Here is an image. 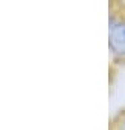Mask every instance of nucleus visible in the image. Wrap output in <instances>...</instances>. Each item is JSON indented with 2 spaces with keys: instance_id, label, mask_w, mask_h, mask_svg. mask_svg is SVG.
Here are the masks:
<instances>
[{
  "instance_id": "nucleus-1",
  "label": "nucleus",
  "mask_w": 125,
  "mask_h": 130,
  "mask_svg": "<svg viewBox=\"0 0 125 130\" xmlns=\"http://www.w3.org/2000/svg\"><path fill=\"white\" fill-rule=\"evenodd\" d=\"M108 83L125 68V0H108Z\"/></svg>"
},
{
  "instance_id": "nucleus-2",
  "label": "nucleus",
  "mask_w": 125,
  "mask_h": 130,
  "mask_svg": "<svg viewBox=\"0 0 125 130\" xmlns=\"http://www.w3.org/2000/svg\"><path fill=\"white\" fill-rule=\"evenodd\" d=\"M108 130H125V107L117 110L108 121Z\"/></svg>"
}]
</instances>
